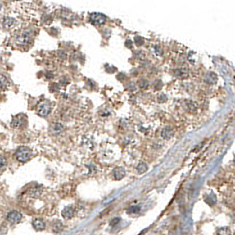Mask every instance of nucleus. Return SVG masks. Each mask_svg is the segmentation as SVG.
<instances>
[{
    "instance_id": "nucleus-1",
    "label": "nucleus",
    "mask_w": 235,
    "mask_h": 235,
    "mask_svg": "<svg viewBox=\"0 0 235 235\" xmlns=\"http://www.w3.org/2000/svg\"><path fill=\"white\" fill-rule=\"evenodd\" d=\"M15 158L20 163H27L32 157L33 152L27 146H20L15 151Z\"/></svg>"
},
{
    "instance_id": "nucleus-2",
    "label": "nucleus",
    "mask_w": 235,
    "mask_h": 235,
    "mask_svg": "<svg viewBox=\"0 0 235 235\" xmlns=\"http://www.w3.org/2000/svg\"><path fill=\"white\" fill-rule=\"evenodd\" d=\"M31 38H32V31L29 29H26L18 34L15 38V42L18 45L25 46L28 45L30 43Z\"/></svg>"
},
{
    "instance_id": "nucleus-3",
    "label": "nucleus",
    "mask_w": 235,
    "mask_h": 235,
    "mask_svg": "<svg viewBox=\"0 0 235 235\" xmlns=\"http://www.w3.org/2000/svg\"><path fill=\"white\" fill-rule=\"evenodd\" d=\"M51 111H52V105H51V103L48 102V101H43L41 102L37 107H36V112L37 114L41 116V117H43L45 118L48 115L51 113Z\"/></svg>"
},
{
    "instance_id": "nucleus-4",
    "label": "nucleus",
    "mask_w": 235,
    "mask_h": 235,
    "mask_svg": "<svg viewBox=\"0 0 235 235\" xmlns=\"http://www.w3.org/2000/svg\"><path fill=\"white\" fill-rule=\"evenodd\" d=\"M27 124V119L24 115H18L12 119L11 122V128L13 129H22Z\"/></svg>"
},
{
    "instance_id": "nucleus-5",
    "label": "nucleus",
    "mask_w": 235,
    "mask_h": 235,
    "mask_svg": "<svg viewBox=\"0 0 235 235\" xmlns=\"http://www.w3.org/2000/svg\"><path fill=\"white\" fill-rule=\"evenodd\" d=\"M6 219L11 224H19L22 219V214L18 210H11L7 214Z\"/></svg>"
},
{
    "instance_id": "nucleus-6",
    "label": "nucleus",
    "mask_w": 235,
    "mask_h": 235,
    "mask_svg": "<svg viewBox=\"0 0 235 235\" xmlns=\"http://www.w3.org/2000/svg\"><path fill=\"white\" fill-rule=\"evenodd\" d=\"M90 21L95 25H102L106 21V17L102 13H92L90 15Z\"/></svg>"
},
{
    "instance_id": "nucleus-7",
    "label": "nucleus",
    "mask_w": 235,
    "mask_h": 235,
    "mask_svg": "<svg viewBox=\"0 0 235 235\" xmlns=\"http://www.w3.org/2000/svg\"><path fill=\"white\" fill-rule=\"evenodd\" d=\"M75 215V209L72 206L66 207L62 210V216L65 219H71Z\"/></svg>"
},
{
    "instance_id": "nucleus-8",
    "label": "nucleus",
    "mask_w": 235,
    "mask_h": 235,
    "mask_svg": "<svg viewBox=\"0 0 235 235\" xmlns=\"http://www.w3.org/2000/svg\"><path fill=\"white\" fill-rule=\"evenodd\" d=\"M32 225L36 231H43V230H44L46 226L44 221L43 219H40V218L34 219L33 222H32Z\"/></svg>"
},
{
    "instance_id": "nucleus-9",
    "label": "nucleus",
    "mask_w": 235,
    "mask_h": 235,
    "mask_svg": "<svg viewBox=\"0 0 235 235\" xmlns=\"http://www.w3.org/2000/svg\"><path fill=\"white\" fill-rule=\"evenodd\" d=\"M3 26H4V28L6 29H10L11 28L13 27V25L15 24V20L13 19V18L11 17H6L4 18V20H3Z\"/></svg>"
},
{
    "instance_id": "nucleus-10",
    "label": "nucleus",
    "mask_w": 235,
    "mask_h": 235,
    "mask_svg": "<svg viewBox=\"0 0 235 235\" xmlns=\"http://www.w3.org/2000/svg\"><path fill=\"white\" fill-rule=\"evenodd\" d=\"M64 129V126L62 124H60V123H55V124H53L52 126V128H51V131L53 134H55V135H57V134H59V133H61L62 131H63Z\"/></svg>"
},
{
    "instance_id": "nucleus-11",
    "label": "nucleus",
    "mask_w": 235,
    "mask_h": 235,
    "mask_svg": "<svg viewBox=\"0 0 235 235\" xmlns=\"http://www.w3.org/2000/svg\"><path fill=\"white\" fill-rule=\"evenodd\" d=\"M113 175L116 179H121L125 175H126V172L123 168L121 167H117L115 168L113 171Z\"/></svg>"
},
{
    "instance_id": "nucleus-12",
    "label": "nucleus",
    "mask_w": 235,
    "mask_h": 235,
    "mask_svg": "<svg viewBox=\"0 0 235 235\" xmlns=\"http://www.w3.org/2000/svg\"><path fill=\"white\" fill-rule=\"evenodd\" d=\"M161 134H162V137L164 138L165 140H169L173 135V131H172V129L171 127L168 126V127H165V128L163 129Z\"/></svg>"
},
{
    "instance_id": "nucleus-13",
    "label": "nucleus",
    "mask_w": 235,
    "mask_h": 235,
    "mask_svg": "<svg viewBox=\"0 0 235 235\" xmlns=\"http://www.w3.org/2000/svg\"><path fill=\"white\" fill-rule=\"evenodd\" d=\"M218 80V76L214 73H209L205 77V81L209 84H214Z\"/></svg>"
},
{
    "instance_id": "nucleus-14",
    "label": "nucleus",
    "mask_w": 235,
    "mask_h": 235,
    "mask_svg": "<svg viewBox=\"0 0 235 235\" xmlns=\"http://www.w3.org/2000/svg\"><path fill=\"white\" fill-rule=\"evenodd\" d=\"M9 86V80L4 75H0V89H5Z\"/></svg>"
},
{
    "instance_id": "nucleus-15",
    "label": "nucleus",
    "mask_w": 235,
    "mask_h": 235,
    "mask_svg": "<svg viewBox=\"0 0 235 235\" xmlns=\"http://www.w3.org/2000/svg\"><path fill=\"white\" fill-rule=\"evenodd\" d=\"M148 170V166H147V165L145 164V163H140L139 165H138V166H137V172H139V173H143V172H145L146 171Z\"/></svg>"
},
{
    "instance_id": "nucleus-16",
    "label": "nucleus",
    "mask_w": 235,
    "mask_h": 235,
    "mask_svg": "<svg viewBox=\"0 0 235 235\" xmlns=\"http://www.w3.org/2000/svg\"><path fill=\"white\" fill-rule=\"evenodd\" d=\"M7 165V160L5 156L0 155V171H3Z\"/></svg>"
},
{
    "instance_id": "nucleus-17",
    "label": "nucleus",
    "mask_w": 235,
    "mask_h": 235,
    "mask_svg": "<svg viewBox=\"0 0 235 235\" xmlns=\"http://www.w3.org/2000/svg\"><path fill=\"white\" fill-rule=\"evenodd\" d=\"M218 235H231V231L227 227H223L218 230Z\"/></svg>"
},
{
    "instance_id": "nucleus-18",
    "label": "nucleus",
    "mask_w": 235,
    "mask_h": 235,
    "mask_svg": "<svg viewBox=\"0 0 235 235\" xmlns=\"http://www.w3.org/2000/svg\"><path fill=\"white\" fill-rule=\"evenodd\" d=\"M176 75H177V76L178 77H180V78H183V77H185L186 75H188L187 74V72L186 71H184V70H176Z\"/></svg>"
},
{
    "instance_id": "nucleus-19",
    "label": "nucleus",
    "mask_w": 235,
    "mask_h": 235,
    "mask_svg": "<svg viewBox=\"0 0 235 235\" xmlns=\"http://www.w3.org/2000/svg\"><path fill=\"white\" fill-rule=\"evenodd\" d=\"M61 229H62V224H61L60 222H57L56 224L53 225V230H54V232H59Z\"/></svg>"
},
{
    "instance_id": "nucleus-20",
    "label": "nucleus",
    "mask_w": 235,
    "mask_h": 235,
    "mask_svg": "<svg viewBox=\"0 0 235 235\" xmlns=\"http://www.w3.org/2000/svg\"><path fill=\"white\" fill-rule=\"evenodd\" d=\"M188 110L190 111H195V110H196L195 103H194L193 102H188Z\"/></svg>"
},
{
    "instance_id": "nucleus-21",
    "label": "nucleus",
    "mask_w": 235,
    "mask_h": 235,
    "mask_svg": "<svg viewBox=\"0 0 235 235\" xmlns=\"http://www.w3.org/2000/svg\"><path fill=\"white\" fill-rule=\"evenodd\" d=\"M138 210H139V208H137L136 206H133L131 207L130 209H129V211L132 213V212H137Z\"/></svg>"
},
{
    "instance_id": "nucleus-22",
    "label": "nucleus",
    "mask_w": 235,
    "mask_h": 235,
    "mask_svg": "<svg viewBox=\"0 0 235 235\" xmlns=\"http://www.w3.org/2000/svg\"><path fill=\"white\" fill-rule=\"evenodd\" d=\"M1 8H2V6H1V4H0V9H1Z\"/></svg>"
}]
</instances>
